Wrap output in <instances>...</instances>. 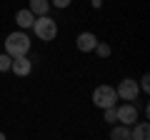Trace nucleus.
Masks as SVG:
<instances>
[{
	"label": "nucleus",
	"instance_id": "1",
	"mask_svg": "<svg viewBox=\"0 0 150 140\" xmlns=\"http://www.w3.org/2000/svg\"><path fill=\"white\" fill-rule=\"evenodd\" d=\"M30 38H28L25 30H15L10 33L5 40H3V48H5V53L10 55V58H18V55H28L30 53Z\"/></svg>",
	"mask_w": 150,
	"mask_h": 140
},
{
	"label": "nucleus",
	"instance_id": "2",
	"mask_svg": "<svg viewBox=\"0 0 150 140\" xmlns=\"http://www.w3.org/2000/svg\"><path fill=\"white\" fill-rule=\"evenodd\" d=\"M33 30H35V38L43 40V43H50V40L58 38V23L50 15H38L33 23Z\"/></svg>",
	"mask_w": 150,
	"mask_h": 140
},
{
	"label": "nucleus",
	"instance_id": "3",
	"mask_svg": "<svg viewBox=\"0 0 150 140\" xmlns=\"http://www.w3.org/2000/svg\"><path fill=\"white\" fill-rule=\"evenodd\" d=\"M115 100H118V93H115V88L112 85H98L95 90H93V103H95V108H112L115 105Z\"/></svg>",
	"mask_w": 150,
	"mask_h": 140
},
{
	"label": "nucleus",
	"instance_id": "4",
	"mask_svg": "<svg viewBox=\"0 0 150 140\" xmlns=\"http://www.w3.org/2000/svg\"><path fill=\"white\" fill-rule=\"evenodd\" d=\"M115 93H118V100H138L140 95V85L133 80V78H123V80L118 83V88H115Z\"/></svg>",
	"mask_w": 150,
	"mask_h": 140
},
{
	"label": "nucleus",
	"instance_id": "5",
	"mask_svg": "<svg viewBox=\"0 0 150 140\" xmlns=\"http://www.w3.org/2000/svg\"><path fill=\"white\" fill-rule=\"evenodd\" d=\"M115 115H118V123H123V125H133V123H138V108H135L133 103L130 100H125L123 105H120V108H115Z\"/></svg>",
	"mask_w": 150,
	"mask_h": 140
},
{
	"label": "nucleus",
	"instance_id": "6",
	"mask_svg": "<svg viewBox=\"0 0 150 140\" xmlns=\"http://www.w3.org/2000/svg\"><path fill=\"white\" fill-rule=\"evenodd\" d=\"M10 70L15 73L18 78H28V75L33 73V60L28 58V55H18V58H13Z\"/></svg>",
	"mask_w": 150,
	"mask_h": 140
},
{
	"label": "nucleus",
	"instance_id": "7",
	"mask_svg": "<svg viewBox=\"0 0 150 140\" xmlns=\"http://www.w3.org/2000/svg\"><path fill=\"white\" fill-rule=\"evenodd\" d=\"M75 45H78V50L80 53H93L95 50V45H98V38H95V33H80L78 38H75Z\"/></svg>",
	"mask_w": 150,
	"mask_h": 140
},
{
	"label": "nucleus",
	"instance_id": "8",
	"mask_svg": "<svg viewBox=\"0 0 150 140\" xmlns=\"http://www.w3.org/2000/svg\"><path fill=\"white\" fill-rule=\"evenodd\" d=\"M15 23H18L20 30H28V28H33V23H35V15H33L28 8H23V10L15 13Z\"/></svg>",
	"mask_w": 150,
	"mask_h": 140
},
{
	"label": "nucleus",
	"instance_id": "9",
	"mask_svg": "<svg viewBox=\"0 0 150 140\" xmlns=\"http://www.w3.org/2000/svg\"><path fill=\"white\" fill-rule=\"evenodd\" d=\"M150 138V125L148 123H133L130 125V140H148Z\"/></svg>",
	"mask_w": 150,
	"mask_h": 140
},
{
	"label": "nucleus",
	"instance_id": "10",
	"mask_svg": "<svg viewBox=\"0 0 150 140\" xmlns=\"http://www.w3.org/2000/svg\"><path fill=\"white\" fill-rule=\"evenodd\" d=\"M28 10H30L35 18L38 15H48V13H50V0H30Z\"/></svg>",
	"mask_w": 150,
	"mask_h": 140
},
{
	"label": "nucleus",
	"instance_id": "11",
	"mask_svg": "<svg viewBox=\"0 0 150 140\" xmlns=\"http://www.w3.org/2000/svg\"><path fill=\"white\" fill-rule=\"evenodd\" d=\"M110 138L112 140H130V128H128V125H123V123L115 125V128L110 130Z\"/></svg>",
	"mask_w": 150,
	"mask_h": 140
},
{
	"label": "nucleus",
	"instance_id": "12",
	"mask_svg": "<svg viewBox=\"0 0 150 140\" xmlns=\"http://www.w3.org/2000/svg\"><path fill=\"white\" fill-rule=\"evenodd\" d=\"M103 118H105V123H118V115H115V105L112 108H103Z\"/></svg>",
	"mask_w": 150,
	"mask_h": 140
},
{
	"label": "nucleus",
	"instance_id": "13",
	"mask_svg": "<svg viewBox=\"0 0 150 140\" xmlns=\"http://www.w3.org/2000/svg\"><path fill=\"white\" fill-rule=\"evenodd\" d=\"M10 63H13V58L8 53H0V73H8L10 70Z\"/></svg>",
	"mask_w": 150,
	"mask_h": 140
},
{
	"label": "nucleus",
	"instance_id": "14",
	"mask_svg": "<svg viewBox=\"0 0 150 140\" xmlns=\"http://www.w3.org/2000/svg\"><path fill=\"white\" fill-rule=\"evenodd\" d=\"M95 53L100 55V58H108V55H110V45H108V43H100V40H98V45H95Z\"/></svg>",
	"mask_w": 150,
	"mask_h": 140
},
{
	"label": "nucleus",
	"instance_id": "15",
	"mask_svg": "<svg viewBox=\"0 0 150 140\" xmlns=\"http://www.w3.org/2000/svg\"><path fill=\"white\" fill-rule=\"evenodd\" d=\"M138 85H140V90H143V93H148V90H150V75H148V73H145V75L138 80Z\"/></svg>",
	"mask_w": 150,
	"mask_h": 140
},
{
	"label": "nucleus",
	"instance_id": "16",
	"mask_svg": "<svg viewBox=\"0 0 150 140\" xmlns=\"http://www.w3.org/2000/svg\"><path fill=\"white\" fill-rule=\"evenodd\" d=\"M73 0H50V8H58V10H65Z\"/></svg>",
	"mask_w": 150,
	"mask_h": 140
},
{
	"label": "nucleus",
	"instance_id": "17",
	"mask_svg": "<svg viewBox=\"0 0 150 140\" xmlns=\"http://www.w3.org/2000/svg\"><path fill=\"white\" fill-rule=\"evenodd\" d=\"M90 3H93V8H100L103 5V0H90Z\"/></svg>",
	"mask_w": 150,
	"mask_h": 140
},
{
	"label": "nucleus",
	"instance_id": "18",
	"mask_svg": "<svg viewBox=\"0 0 150 140\" xmlns=\"http://www.w3.org/2000/svg\"><path fill=\"white\" fill-rule=\"evenodd\" d=\"M0 140H5V133H0Z\"/></svg>",
	"mask_w": 150,
	"mask_h": 140
},
{
	"label": "nucleus",
	"instance_id": "19",
	"mask_svg": "<svg viewBox=\"0 0 150 140\" xmlns=\"http://www.w3.org/2000/svg\"><path fill=\"white\" fill-rule=\"evenodd\" d=\"M0 48H3V40H0Z\"/></svg>",
	"mask_w": 150,
	"mask_h": 140
}]
</instances>
